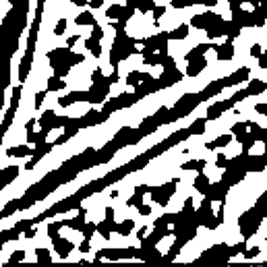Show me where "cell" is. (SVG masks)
Segmentation results:
<instances>
[{
	"mask_svg": "<svg viewBox=\"0 0 267 267\" xmlns=\"http://www.w3.org/2000/svg\"><path fill=\"white\" fill-rule=\"evenodd\" d=\"M71 4L77 8H87V0H71Z\"/></svg>",
	"mask_w": 267,
	"mask_h": 267,
	"instance_id": "f1b7e54d",
	"label": "cell"
},
{
	"mask_svg": "<svg viewBox=\"0 0 267 267\" xmlns=\"http://www.w3.org/2000/svg\"><path fill=\"white\" fill-rule=\"evenodd\" d=\"M124 83H126L128 89H135L137 85L141 83V71H139V68H131V71L124 75Z\"/></svg>",
	"mask_w": 267,
	"mask_h": 267,
	"instance_id": "2e32d148",
	"label": "cell"
},
{
	"mask_svg": "<svg viewBox=\"0 0 267 267\" xmlns=\"http://www.w3.org/2000/svg\"><path fill=\"white\" fill-rule=\"evenodd\" d=\"M62 228H64L62 220H60V222H48V224H46V234H48V238H50V240L58 238V236H60V230H62Z\"/></svg>",
	"mask_w": 267,
	"mask_h": 267,
	"instance_id": "ac0fdd59",
	"label": "cell"
},
{
	"mask_svg": "<svg viewBox=\"0 0 267 267\" xmlns=\"http://www.w3.org/2000/svg\"><path fill=\"white\" fill-rule=\"evenodd\" d=\"M123 11H124V4H118V2L110 4V6L106 8V11H104V13H106V19H108V23L123 19Z\"/></svg>",
	"mask_w": 267,
	"mask_h": 267,
	"instance_id": "5bb4252c",
	"label": "cell"
},
{
	"mask_svg": "<svg viewBox=\"0 0 267 267\" xmlns=\"http://www.w3.org/2000/svg\"><path fill=\"white\" fill-rule=\"evenodd\" d=\"M21 172H23V168L15 162H8L4 168H0V191H4L8 185H13L15 180L21 176Z\"/></svg>",
	"mask_w": 267,
	"mask_h": 267,
	"instance_id": "7a4b0ae2",
	"label": "cell"
},
{
	"mask_svg": "<svg viewBox=\"0 0 267 267\" xmlns=\"http://www.w3.org/2000/svg\"><path fill=\"white\" fill-rule=\"evenodd\" d=\"M207 58H205V54L203 56H197V58H193V60H188V62L185 64V77H188V79H195V77H199L205 68H207Z\"/></svg>",
	"mask_w": 267,
	"mask_h": 267,
	"instance_id": "3957f363",
	"label": "cell"
},
{
	"mask_svg": "<svg viewBox=\"0 0 267 267\" xmlns=\"http://www.w3.org/2000/svg\"><path fill=\"white\" fill-rule=\"evenodd\" d=\"M188 33H191V25H188V23H178L176 27H172L168 31V40H186Z\"/></svg>",
	"mask_w": 267,
	"mask_h": 267,
	"instance_id": "30bf717a",
	"label": "cell"
},
{
	"mask_svg": "<svg viewBox=\"0 0 267 267\" xmlns=\"http://www.w3.org/2000/svg\"><path fill=\"white\" fill-rule=\"evenodd\" d=\"M66 29H68V19L66 17H60V19L56 21V25L52 27V36H56V38L66 36Z\"/></svg>",
	"mask_w": 267,
	"mask_h": 267,
	"instance_id": "ffe728a7",
	"label": "cell"
},
{
	"mask_svg": "<svg viewBox=\"0 0 267 267\" xmlns=\"http://www.w3.org/2000/svg\"><path fill=\"white\" fill-rule=\"evenodd\" d=\"M46 96H48V89H41V91H36V93H33V110H36V112L41 110Z\"/></svg>",
	"mask_w": 267,
	"mask_h": 267,
	"instance_id": "7402d4cb",
	"label": "cell"
},
{
	"mask_svg": "<svg viewBox=\"0 0 267 267\" xmlns=\"http://www.w3.org/2000/svg\"><path fill=\"white\" fill-rule=\"evenodd\" d=\"M75 246H77V245L73 243V240H68V238L62 236V234L52 240V248H54V253L58 255V259H66V257L73 253Z\"/></svg>",
	"mask_w": 267,
	"mask_h": 267,
	"instance_id": "277c9868",
	"label": "cell"
},
{
	"mask_svg": "<svg viewBox=\"0 0 267 267\" xmlns=\"http://www.w3.org/2000/svg\"><path fill=\"white\" fill-rule=\"evenodd\" d=\"M73 23L77 25V27H93V25H98V19H96V15H93V11H79V15L73 19Z\"/></svg>",
	"mask_w": 267,
	"mask_h": 267,
	"instance_id": "8992f818",
	"label": "cell"
},
{
	"mask_svg": "<svg viewBox=\"0 0 267 267\" xmlns=\"http://www.w3.org/2000/svg\"><path fill=\"white\" fill-rule=\"evenodd\" d=\"M135 228H137V220L135 218H124L123 222H118V226H116V232L114 234H118V236H131L133 232H135Z\"/></svg>",
	"mask_w": 267,
	"mask_h": 267,
	"instance_id": "52a82bcc",
	"label": "cell"
},
{
	"mask_svg": "<svg viewBox=\"0 0 267 267\" xmlns=\"http://www.w3.org/2000/svg\"><path fill=\"white\" fill-rule=\"evenodd\" d=\"M46 89L48 93H56V91H64L66 87V79H60L56 75H48L46 77Z\"/></svg>",
	"mask_w": 267,
	"mask_h": 267,
	"instance_id": "ba28073f",
	"label": "cell"
},
{
	"mask_svg": "<svg viewBox=\"0 0 267 267\" xmlns=\"http://www.w3.org/2000/svg\"><path fill=\"white\" fill-rule=\"evenodd\" d=\"M25 257H27V251H25V248H13V253L8 255V259H6L4 267H11V265L25 263Z\"/></svg>",
	"mask_w": 267,
	"mask_h": 267,
	"instance_id": "9a60e30c",
	"label": "cell"
},
{
	"mask_svg": "<svg viewBox=\"0 0 267 267\" xmlns=\"http://www.w3.org/2000/svg\"><path fill=\"white\" fill-rule=\"evenodd\" d=\"M245 170L246 172H265V153L263 156H251V153H246Z\"/></svg>",
	"mask_w": 267,
	"mask_h": 267,
	"instance_id": "5b68a950",
	"label": "cell"
},
{
	"mask_svg": "<svg viewBox=\"0 0 267 267\" xmlns=\"http://www.w3.org/2000/svg\"><path fill=\"white\" fill-rule=\"evenodd\" d=\"M137 232H135V238L137 240H141V238H145V236H147V232L151 230L149 226H147V224H145V226H139V228H135Z\"/></svg>",
	"mask_w": 267,
	"mask_h": 267,
	"instance_id": "484cf974",
	"label": "cell"
},
{
	"mask_svg": "<svg viewBox=\"0 0 267 267\" xmlns=\"http://www.w3.org/2000/svg\"><path fill=\"white\" fill-rule=\"evenodd\" d=\"M106 0H87V8L89 11H98V8H104Z\"/></svg>",
	"mask_w": 267,
	"mask_h": 267,
	"instance_id": "4316f807",
	"label": "cell"
},
{
	"mask_svg": "<svg viewBox=\"0 0 267 267\" xmlns=\"http://www.w3.org/2000/svg\"><path fill=\"white\" fill-rule=\"evenodd\" d=\"M137 13L139 15H149L156 8V0H137Z\"/></svg>",
	"mask_w": 267,
	"mask_h": 267,
	"instance_id": "d6986e66",
	"label": "cell"
},
{
	"mask_svg": "<svg viewBox=\"0 0 267 267\" xmlns=\"http://www.w3.org/2000/svg\"><path fill=\"white\" fill-rule=\"evenodd\" d=\"M248 83V81H246ZM267 91V83L261 81V79H251V83L245 87V93H246V98L248 96H259V93Z\"/></svg>",
	"mask_w": 267,
	"mask_h": 267,
	"instance_id": "7c38bea8",
	"label": "cell"
},
{
	"mask_svg": "<svg viewBox=\"0 0 267 267\" xmlns=\"http://www.w3.org/2000/svg\"><path fill=\"white\" fill-rule=\"evenodd\" d=\"M36 263H52V251L48 246H36Z\"/></svg>",
	"mask_w": 267,
	"mask_h": 267,
	"instance_id": "e0dca14e",
	"label": "cell"
},
{
	"mask_svg": "<svg viewBox=\"0 0 267 267\" xmlns=\"http://www.w3.org/2000/svg\"><path fill=\"white\" fill-rule=\"evenodd\" d=\"M205 124H207V120H205V116H197L191 124L186 126V131L191 137H201L205 133Z\"/></svg>",
	"mask_w": 267,
	"mask_h": 267,
	"instance_id": "8fae6325",
	"label": "cell"
},
{
	"mask_svg": "<svg viewBox=\"0 0 267 267\" xmlns=\"http://www.w3.org/2000/svg\"><path fill=\"white\" fill-rule=\"evenodd\" d=\"M54 118H56V112L46 108L41 112V116L38 118V126L40 128H54Z\"/></svg>",
	"mask_w": 267,
	"mask_h": 267,
	"instance_id": "4fadbf2b",
	"label": "cell"
},
{
	"mask_svg": "<svg viewBox=\"0 0 267 267\" xmlns=\"http://www.w3.org/2000/svg\"><path fill=\"white\" fill-rule=\"evenodd\" d=\"M166 13H168V4H156V8H153V11H151L149 15H151L153 23H158V21H160V19H162V17L166 15Z\"/></svg>",
	"mask_w": 267,
	"mask_h": 267,
	"instance_id": "cb8c5ba5",
	"label": "cell"
},
{
	"mask_svg": "<svg viewBox=\"0 0 267 267\" xmlns=\"http://www.w3.org/2000/svg\"><path fill=\"white\" fill-rule=\"evenodd\" d=\"M209 185H211V180L205 176V172H197L195 178H193V183H191V186H193L199 195H205V191L209 188Z\"/></svg>",
	"mask_w": 267,
	"mask_h": 267,
	"instance_id": "9c48e42d",
	"label": "cell"
},
{
	"mask_svg": "<svg viewBox=\"0 0 267 267\" xmlns=\"http://www.w3.org/2000/svg\"><path fill=\"white\" fill-rule=\"evenodd\" d=\"M263 220H265V218L253 207V205L245 207L243 211L236 215V228H238V232H240V236H243L245 240H246L248 236H253L255 232H257V228L261 226Z\"/></svg>",
	"mask_w": 267,
	"mask_h": 267,
	"instance_id": "6da1fadb",
	"label": "cell"
},
{
	"mask_svg": "<svg viewBox=\"0 0 267 267\" xmlns=\"http://www.w3.org/2000/svg\"><path fill=\"white\" fill-rule=\"evenodd\" d=\"M145 201V195H141V193H131V195H128V199L124 201L126 205H128V207H133V209H137V207H139V205Z\"/></svg>",
	"mask_w": 267,
	"mask_h": 267,
	"instance_id": "44dd1931",
	"label": "cell"
},
{
	"mask_svg": "<svg viewBox=\"0 0 267 267\" xmlns=\"http://www.w3.org/2000/svg\"><path fill=\"white\" fill-rule=\"evenodd\" d=\"M265 52V46H261V44H251L248 46V58H257V56H261Z\"/></svg>",
	"mask_w": 267,
	"mask_h": 267,
	"instance_id": "d4e9b609",
	"label": "cell"
},
{
	"mask_svg": "<svg viewBox=\"0 0 267 267\" xmlns=\"http://www.w3.org/2000/svg\"><path fill=\"white\" fill-rule=\"evenodd\" d=\"M2 246H4V240H2V238H0V251H2Z\"/></svg>",
	"mask_w": 267,
	"mask_h": 267,
	"instance_id": "f546056e",
	"label": "cell"
},
{
	"mask_svg": "<svg viewBox=\"0 0 267 267\" xmlns=\"http://www.w3.org/2000/svg\"><path fill=\"white\" fill-rule=\"evenodd\" d=\"M79 232H81V236H83V238H87V240H89L93 234H96V222H85L83 226L79 228Z\"/></svg>",
	"mask_w": 267,
	"mask_h": 267,
	"instance_id": "603a6c76",
	"label": "cell"
},
{
	"mask_svg": "<svg viewBox=\"0 0 267 267\" xmlns=\"http://www.w3.org/2000/svg\"><path fill=\"white\" fill-rule=\"evenodd\" d=\"M257 68H265L267 71V52H263L261 56H257V64H255Z\"/></svg>",
	"mask_w": 267,
	"mask_h": 267,
	"instance_id": "83f0119b",
	"label": "cell"
}]
</instances>
